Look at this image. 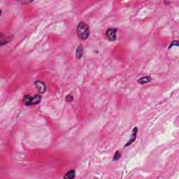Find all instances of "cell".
I'll list each match as a JSON object with an SVG mask.
<instances>
[{"instance_id": "1", "label": "cell", "mask_w": 179, "mask_h": 179, "mask_svg": "<svg viewBox=\"0 0 179 179\" xmlns=\"http://www.w3.org/2000/svg\"><path fill=\"white\" fill-rule=\"evenodd\" d=\"M78 37L82 40L87 39L90 36L89 27L85 22H80L77 26L76 29Z\"/></svg>"}, {"instance_id": "2", "label": "cell", "mask_w": 179, "mask_h": 179, "mask_svg": "<svg viewBox=\"0 0 179 179\" xmlns=\"http://www.w3.org/2000/svg\"><path fill=\"white\" fill-rule=\"evenodd\" d=\"M41 97L39 95H36L34 97H32L30 95H28L24 97L22 102L26 106H32V105L38 104L41 102Z\"/></svg>"}, {"instance_id": "3", "label": "cell", "mask_w": 179, "mask_h": 179, "mask_svg": "<svg viewBox=\"0 0 179 179\" xmlns=\"http://www.w3.org/2000/svg\"><path fill=\"white\" fill-rule=\"evenodd\" d=\"M116 32H117V30L115 29V28H109V30H107L106 32V36L108 39L111 41H114L116 39Z\"/></svg>"}, {"instance_id": "4", "label": "cell", "mask_w": 179, "mask_h": 179, "mask_svg": "<svg viewBox=\"0 0 179 179\" xmlns=\"http://www.w3.org/2000/svg\"><path fill=\"white\" fill-rule=\"evenodd\" d=\"M35 86L37 88L38 91L40 92V93H43L46 91V85H45L44 83H43L42 81H40V80H37L35 81L34 83Z\"/></svg>"}, {"instance_id": "5", "label": "cell", "mask_w": 179, "mask_h": 179, "mask_svg": "<svg viewBox=\"0 0 179 179\" xmlns=\"http://www.w3.org/2000/svg\"><path fill=\"white\" fill-rule=\"evenodd\" d=\"M137 131H138V129H137V127H134V129H133V130H132V137H131V138H130V139L129 140V141L127 142V144H125V146H125V147L129 146H130V145L132 144V143H133V142H134V141H135V139H136V137H137Z\"/></svg>"}, {"instance_id": "6", "label": "cell", "mask_w": 179, "mask_h": 179, "mask_svg": "<svg viewBox=\"0 0 179 179\" xmlns=\"http://www.w3.org/2000/svg\"><path fill=\"white\" fill-rule=\"evenodd\" d=\"M83 55V48L81 45H79L77 47L76 49V58L77 59H80L82 57Z\"/></svg>"}, {"instance_id": "7", "label": "cell", "mask_w": 179, "mask_h": 179, "mask_svg": "<svg viewBox=\"0 0 179 179\" xmlns=\"http://www.w3.org/2000/svg\"><path fill=\"white\" fill-rule=\"evenodd\" d=\"M76 176V172L74 169L70 170L69 172H68L67 174H65V176H64V178L65 179H72L74 178Z\"/></svg>"}, {"instance_id": "8", "label": "cell", "mask_w": 179, "mask_h": 179, "mask_svg": "<svg viewBox=\"0 0 179 179\" xmlns=\"http://www.w3.org/2000/svg\"><path fill=\"white\" fill-rule=\"evenodd\" d=\"M150 80H151V78L150 76H144V77H142L139 79H138L137 81L141 84H145V83H149Z\"/></svg>"}, {"instance_id": "9", "label": "cell", "mask_w": 179, "mask_h": 179, "mask_svg": "<svg viewBox=\"0 0 179 179\" xmlns=\"http://www.w3.org/2000/svg\"><path fill=\"white\" fill-rule=\"evenodd\" d=\"M120 157H121V154L120 153L118 150H117V151L115 152V153L113 160V161H117V160H118L120 158Z\"/></svg>"}, {"instance_id": "10", "label": "cell", "mask_w": 179, "mask_h": 179, "mask_svg": "<svg viewBox=\"0 0 179 179\" xmlns=\"http://www.w3.org/2000/svg\"><path fill=\"white\" fill-rule=\"evenodd\" d=\"M66 101L67 102H71L73 101V97L71 96V95H67V97H66Z\"/></svg>"}, {"instance_id": "11", "label": "cell", "mask_w": 179, "mask_h": 179, "mask_svg": "<svg viewBox=\"0 0 179 179\" xmlns=\"http://www.w3.org/2000/svg\"><path fill=\"white\" fill-rule=\"evenodd\" d=\"M173 46H178V42L177 41H174V42H172V43H171V45H170V46H169V48L172 47Z\"/></svg>"}, {"instance_id": "12", "label": "cell", "mask_w": 179, "mask_h": 179, "mask_svg": "<svg viewBox=\"0 0 179 179\" xmlns=\"http://www.w3.org/2000/svg\"><path fill=\"white\" fill-rule=\"evenodd\" d=\"M169 2H165V4H169Z\"/></svg>"}]
</instances>
